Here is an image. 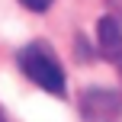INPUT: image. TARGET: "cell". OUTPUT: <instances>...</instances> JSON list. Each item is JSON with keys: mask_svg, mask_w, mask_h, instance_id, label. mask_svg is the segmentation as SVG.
Instances as JSON below:
<instances>
[{"mask_svg": "<svg viewBox=\"0 0 122 122\" xmlns=\"http://www.w3.org/2000/svg\"><path fill=\"white\" fill-rule=\"evenodd\" d=\"M16 64L36 87H42L51 97H64L67 80H64V67H61L58 55L48 48L45 42H29L16 51Z\"/></svg>", "mask_w": 122, "mask_h": 122, "instance_id": "1", "label": "cell"}, {"mask_svg": "<svg viewBox=\"0 0 122 122\" xmlns=\"http://www.w3.org/2000/svg\"><path fill=\"white\" fill-rule=\"evenodd\" d=\"M80 116L87 122H116L122 116V97L106 87H90L80 93Z\"/></svg>", "mask_w": 122, "mask_h": 122, "instance_id": "2", "label": "cell"}, {"mask_svg": "<svg viewBox=\"0 0 122 122\" xmlns=\"http://www.w3.org/2000/svg\"><path fill=\"white\" fill-rule=\"evenodd\" d=\"M97 42H100V55L116 61L122 55V26L116 16H103L97 23Z\"/></svg>", "mask_w": 122, "mask_h": 122, "instance_id": "3", "label": "cell"}, {"mask_svg": "<svg viewBox=\"0 0 122 122\" xmlns=\"http://www.w3.org/2000/svg\"><path fill=\"white\" fill-rule=\"evenodd\" d=\"M19 3H23L26 10H32V13H45L51 3H55V0H19Z\"/></svg>", "mask_w": 122, "mask_h": 122, "instance_id": "4", "label": "cell"}, {"mask_svg": "<svg viewBox=\"0 0 122 122\" xmlns=\"http://www.w3.org/2000/svg\"><path fill=\"white\" fill-rule=\"evenodd\" d=\"M116 64H119V74H122V55H119V58H116Z\"/></svg>", "mask_w": 122, "mask_h": 122, "instance_id": "5", "label": "cell"}, {"mask_svg": "<svg viewBox=\"0 0 122 122\" xmlns=\"http://www.w3.org/2000/svg\"><path fill=\"white\" fill-rule=\"evenodd\" d=\"M0 122H6V116H3V112H0Z\"/></svg>", "mask_w": 122, "mask_h": 122, "instance_id": "6", "label": "cell"}]
</instances>
